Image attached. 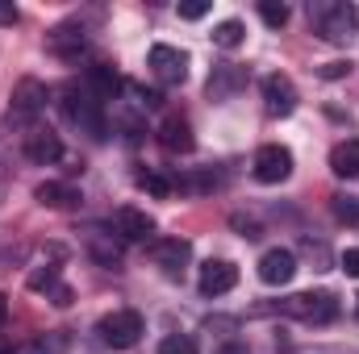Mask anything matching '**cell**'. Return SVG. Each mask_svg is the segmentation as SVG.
<instances>
[{
	"label": "cell",
	"mask_w": 359,
	"mask_h": 354,
	"mask_svg": "<svg viewBox=\"0 0 359 354\" xmlns=\"http://www.w3.org/2000/svg\"><path fill=\"white\" fill-rule=\"evenodd\" d=\"M142 313H134V309H117V313H109V317H100L96 321V334H100V342L104 346H113V351H130L138 338H142Z\"/></svg>",
	"instance_id": "obj_4"
},
{
	"label": "cell",
	"mask_w": 359,
	"mask_h": 354,
	"mask_svg": "<svg viewBox=\"0 0 359 354\" xmlns=\"http://www.w3.org/2000/svg\"><path fill=\"white\" fill-rule=\"evenodd\" d=\"M284 317H297L305 325H330L339 317V296L334 292H301V296H288L276 304Z\"/></svg>",
	"instance_id": "obj_3"
},
{
	"label": "cell",
	"mask_w": 359,
	"mask_h": 354,
	"mask_svg": "<svg viewBox=\"0 0 359 354\" xmlns=\"http://www.w3.org/2000/svg\"><path fill=\"white\" fill-rule=\"evenodd\" d=\"M176 13L184 17V21H201V17L209 13V0H184V4H180Z\"/></svg>",
	"instance_id": "obj_26"
},
{
	"label": "cell",
	"mask_w": 359,
	"mask_h": 354,
	"mask_svg": "<svg viewBox=\"0 0 359 354\" xmlns=\"http://www.w3.org/2000/svg\"><path fill=\"white\" fill-rule=\"evenodd\" d=\"M243 38H247V25L243 21H222V25H213V46H222V50H234V46H243Z\"/></svg>",
	"instance_id": "obj_21"
},
{
	"label": "cell",
	"mask_w": 359,
	"mask_h": 354,
	"mask_svg": "<svg viewBox=\"0 0 359 354\" xmlns=\"http://www.w3.org/2000/svg\"><path fill=\"white\" fill-rule=\"evenodd\" d=\"M138 187H147L151 196H168V192H172V183L163 176H138Z\"/></svg>",
	"instance_id": "obj_27"
},
{
	"label": "cell",
	"mask_w": 359,
	"mask_h": 354,
	"mask_svg": "<svg viewBox=\"0 0 359 354\" xmlns=\"http://www.w3.org/2000/svg\"><path fill=\"white\" fill-rule=\"evenodd\" d=\"M251 171H255L259 183H284V179L292 176V150H288V146H280V142L259 146V150H255Z\"/></svg>",
	"instance_id": "obj_5"
},
{
	"label": "cell",
	"mask_w": 359,
	"mask_h": 354,
	"mask_svg": "<svg viewBox=\"0 0 359 354\" xmlns=\"http://www.w3.org/2000/svg\"><path fill=\"white\" fill-rule=\"evenodd\" d=\"M59 155H63L59 134H50V129H29V134H25V159H29V163L46 167V163H55Z\"/></svg>",
	"instance_id": "obj_16"
},
{
	"label": "cell",
	"mask_w": 359,
	"mask_h": 354,
	"mask_svg": "<svg viewBox=\"0 0 359 354\" xmlns=\"http://www.w3.org/2000/svg\"><path fill=\"white\" fill-rule=\"evenodd\" d=\"M159 146H163L168 155H188V150L196 146L192 125H188L180 113H168V117H163V125H159Z\"/></svg>",
	"instance_id": "obj_15"
},
{
	"label": "cell",
	"mask_w": 359,
	"mask_h": 354,
	"mask_svg": "<svg viewBox=\"0 0 359 354\" xmlns=\"http://www.w3.org/2000/svg\"><path fill=\"white\" fill-rule=\"evenodd\" d=\"M4 317H8V300L0 296V321H4Z\"/></svg>",
	"instance_id": "obj_32"
},
{
	"label": "cell",
	"mask_w": 359,
	"mask_h": 354,
	"mask_svg": "<svg viewBox=\"0 0 359 354\" xmlns=\"http://www.w3.org/2000/svg\"><path fill=\"white\" fill-rule=\"evenodd\" d=\"M243 88H247V67H238V63H217V67L209 71L205 96H209L213 104H226V100H234Z\"/></svg>",
	"instance_id": "obj_8"
},
{
	"label": "cell",
	"mask_w": 359,
	"mask_h": 354,
	"mask_svg": "<svg viewBox=\"0 0 359 354\" xmlns=\"http://www.w3.org/2000/svg\"><path fill=\"white\" fill-rule=\"evenodd\" d=\"M121 238H113V242H104V234L100 229H92L88 234V250L96 255V263H104V267H117L121 263V246H117Z\"/></svg>",
	"instance_id": "obj_20"
},
{
	"label": "cell",
	"mask_w": 359,
	"mask_h": 354,
	"mask_svg": "<svg viewBox=\"0 0 359 354\" xmlns=\"http://www.w3.org/2000/svg\"><path fill=\"white\" fill-rule=\"evenodd\" d=\"M330 171L339 179H359V138H347L330 150Z\"/></svg>",
	"instance_id": "obj_19"
},
{
	"label": "cell",
	"mask_w": 359,
	"mask_h": 354,
	"mask_svg": "<svg viewBox=\"0 0 359 354\" xmlns=\"http://www.w3.org/2000/svg\"><path fill=\"white\" fill-rule=\"evenodd\" d=\"M159 354H196V338H188V334H168V338L159 342Z\"/></svg>",
	"instance_id": "obj_24"
},
{
	"label": "cell",
	"mask_w": 359,
	"mask_h": 354,
	"mask_svg": "<svg viewBox=\"0 0 359 354\" xmlns=\"http://www.w3.org/2000/svg\"><path fill=\"white\" fill-rule=\"evenodd\" d=\"M334 217L347 225H359V200L355 196H334Z\"/></svg>",
	"instance_id": "obj_25"
},
{
	"label": "cell",
	"mask_w": 359,
	"mask_h": 354,
	"mask_svg": "<svg viewBox=\"0 0 359 354\" xmlns=\"http://www.w3.org/2000/svg\"><path fill=\"white\" fill-rule=\"evenodd\" d=\"M309 25L318 29V38H322V42L343 46V42H351V38H355L359 13H355V4H343V0H322V4H313V0H309Z\"/></svg>",
	"instance_id": "obj_1"
},
{
	"label": "cell",
	"mask_w": 359,
	"mask_h": 354,
	"mask_svg": "<svg viewBox=\"0 0 359 354\" xmlns=\"http://www.w3.org/2000/svg\"><path fill=\"white\" fill-rule=\"evenodd\" d=\"M217 354H247V346H243V342H226Z\"/></svg>",
	"instance_id": "obj_31"
},
{
	"label": "cell",
	"mask_w": 359,
	"mask_h": 354,
	"mask_svg": "<svg viewBox=\"0 0 359 354\" xmlns=\"http://www.w3.org/2000/svg\"><path fill=\"white\" fill-rule=\"evenodd\" d=\"M29 292H50V288H59V267H38V271H29Z\"/></svg>",
	"instance_id": "obj_22"
},
{
	"label": "cell",
	"mask_w": 359,
	"mask_h": 354,
	"mask_svg": "<svg viewBox=\"0 0 359 354\" xmlns=\"http://www.w3.org/2000/svg\"><path fill=\"white\" fill-rule=\"evenodd\" d=\"M63 113H67V121L72 125H80V134H88L92 142H104L109 138V121H104V104L96 100L88 92V84L84 88H76V84H67L63 88Z\"/></svg>",
	"instance_id": "obj_2"
},
{
	"label": "cell",
	"mask_w": 359,
	"mask_h": 354,
	"mask_svg": "<svg viewBox=\"0 0 359 354\" xmlns=\"http://www.w3.org/2000/svg\"><path fill=\"white\" fill-rule=\"evenodd\" d=\"M42 108H46V84H42V80H34V76L17 80V88H13V104H8L13 121H25V125H29Z\"/></svg>",
	"instance_id": "obj_7"
},
{
	"label": "cell",
	"mask_w": 359,
	"mask_h": 354,
	"mask_svg": "<svg viewBox=\"0 0 359 354\" xmlns=\"http://www.w3.org/2000/svg\"><path fill=\"white\" fill-rule=\"evenodd\" d=\"M84 46H88V38H84V25L80 21H63V25H55L46 34V50L55 59H63V63H76L84 55Z\"/></svg>",
	"instance_id": "obj_9"
},
{
	"label": "cell",
	"mask_w": 359,
	"mask_h": 354,
	"mask_svg": "<svg viewBox=\"0 0 359 354\" xmlns=\"http://www.w3.org/2000/svg\"><path fill=\"white\" fill-rule=\"evenodd\" d=\"M339 267L351 275V279H359V246L355 250H343V259H339Z\"/></svg>",
	"instance_id": "obj_29"
},
{
	"label": "cell",
	"mask_w": 359,
	"mask_h": 354,
	"mask_svg": "<svg viewBox=\"0 0 359 354\" xmlns=\"http://www.w3.org/2000/svg\"><path fill=\"white\" fill-rule=\"evenodd\" d=\"M234 283H238V267L230 259H209L196 275L201 296H226V292H234Z\"/></svg>",
	"instance_id": "obj_11"
},
{
	"label": "cell",
	"mask_w": 359,
	"mask_h": 354,
	"mask_svg": "<svg viewBox=\"0 0 359 354\" xmlns=\"http://www.w3.org/2000/svg\"><path fill=\"white\" fill-rule=\"evenodd\" d=\"M292 275H297V255L284 250V246H276V250H268V255L259 259V279H264L268 288L292 283Z\"/></svg>",
	"instance_id": "obj_13"
},
{
	"label": "cell",
	"mask_w": 359,
	"mask_h": 354,
	"mask_svg": "<svg viewBox=\"0 0 359 354\" xmlns=\"http://www.w3.org/2000/svg\"><path fill=\"white\" fill-rule=\"evenodd\" d=\"M17 17H21L17 4L13 0H0V25H17Z\"/></svg>",
	"instance_id": "obj_30"
},
{
	"label": "cell",
	"mask_w": 359,
	"mask_h": 354,
	"mask_svg": "<svg viewBox=\"0 0 359 354\" xmlns=\"http://www.w3.org/2000/svg\"><path fill=\"white\" fill-rule=\"evenodd\" d=\"M151 259L163 267L168 275H180L188 259H192V242H184V238H159V242H151Z\"/></svg>",
	"instance_id": "obj_14"
},
{
	"label": "cell",
	"mask_w": 359,
	"mask_h": 354,
	"mask_svg": "<svg viewBox=\"0 0 359 354\" xmlns=\"http://www.w3.org/2000/svg\"><path fill=\"white\" fill-rule=\"evenodd\" d=\"M126 88L121 84V76L113 71V67H104V63H96V67H88V92L100 100V104H109V100H117V92Z\"/></svg>",
	"instance_id": "obj_18"
},
{
	"label": "cell",
	"mask_w": 359,
	"mask_h": 354,
	"mask_svg": "<svg viewBox=\"0 0 359 354\" xmlns=\"http://www.w3.org/2000/svg\"><path fill=\"white\" fill-rule=\"evenodd\" d=\"M322 80H343V76H351V59H339V63H326L322 71H318Z\"/></svg>",
	"instance_id": "obj_28"
},
{
	"label": "cell",
	"mask_w": 359,
	"mask_h": 354,
	"mask_svg": "<svg viewBox=\"0 0 359 354\" xmlns=\"http://www.w3.org/2000/svg\"><path fill=\"white\" fill-rule=\"evenodd\" d=\"M259 17H264V25L280 29V25H288V4L284 0H264L259 4Z\"/></svg>",
	"instance_id": "obj_23"
},
{
	"label": "cell",
	"mask_w": 359,
	"mask_h": 354,
	"mask_svg": "<svg viewBox=\"0 0 359 354\" xmlns=\"http://www.w3.org/2000/svg\"><path fill=\"white\" fill-rule=\"evenodd\" d=\"M113 234H117L121 242H151V234H155V217L142 213V208H134V204H126V208L113 213Z\"/></svg>",
	"instance_id": "obj_10"
},
{
	"label": "cell",
	"mask_w": 359,
	"mask_h": 354,
	"mask_svg": "<svg viewBox=\"0 0 359 354\" xmlns=\"http://www.w3.org/2000/svg\"><path fill=\"white\" fill-rule=\"evenodd\" d=\"M259 92H264V108H268L271 117H292L297 113V84L284 76V71H271V76H264V84H259Z\"/></svg>",
	"instance_id": "obj_6"
},
{
	"label": "cell",
	"mask_w": 359,
	"mask_h": 354,
	"mask_svg": "<svg viewBox=\"0 0 359 354\" xmlns=\"http://www.w3.org/2000/svg\"><path fill=\"white\" fill-rule=\"evenodd\" d=\"M151 71L163 80V84H184L188 80V55L176 50V46H168V42H159V46H151Z\"/></svg>",
	"instance_id": "obj_12"
},
{
	"label": "cell",
	"mask_w": 359,
	"mask_h": 354,
	"mask_svg": "<svg viewBox=\"0 0 359 354\" xmlns=\"http://www.w3.org/2000/svg\"><path fill=\"white\" fill-rule=\"evenodd\" d=\"M34 196H38V204H46V208H76V204H80V192H76L72 183H59V179L38 183Z\"/></svg>",
	"instance_id": "obj_17"
},
{
	"label": "cell",
	"mask_w": 359,
	"mask_h": 354,
	"mask_svg": "<svg viewBox=\"0 0 359 354\" xmlns=\"http://www.w3.org/2000/svg\"><path fill=\"white\" fill-rule=\"evenodd\" d=\"M355 317H359V296H355Z\"/></svg>",
	"instance_id": "obj_33"
}]
</instances>
